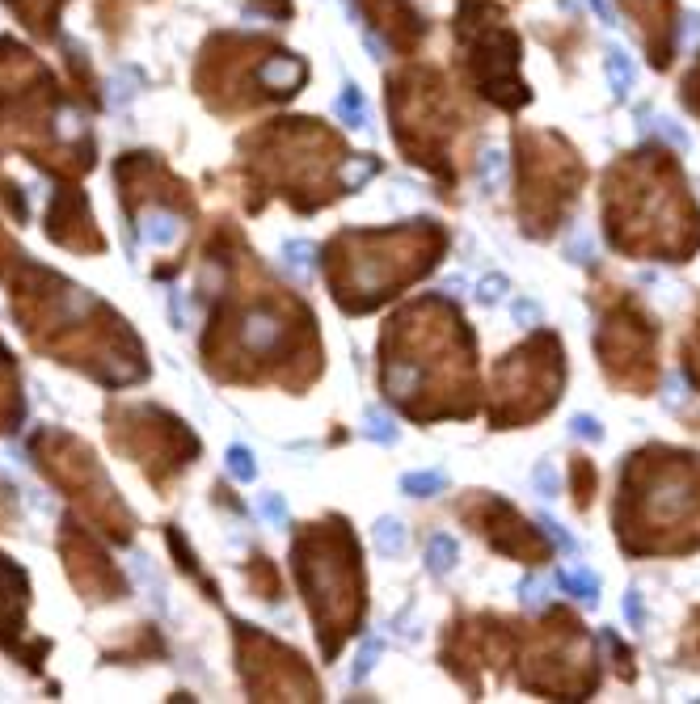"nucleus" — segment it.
Wrapping results in <instances>:
<instances>
[{"instance_id":"1a4fd4ad","label":"nucleus","mask_w":700,"mask_h":704,"mask_svg":"<svg viewBox=\"0 0 700 704\" xmlns=\"http://www.w3.org/2000/svg\"><path fill=\"white\" fill-rule=\"evenodd\" d=\"M477 295L485 300V304H498V300L507 295V274H485V279H481V291H477Z\"/></svg>"},{"instance_id":"39448f33","label":"nucleus","mask_w":700,"mask_h":704,"mask_svg":"<svg viewBox=\"0 0 700 704\" xmlns=\"http://www.w3.org/2000/svg\"><path fill=\"white\" fill-rule=\"evenodd\" d=\"M338 114H342V118H346L350 127H363V97H359V89H354V85H350L346 93L338 97Z\"/></svg>"},{"instance_id":"20e7f679","label":"nucleus","mask_w":700,"mask_h":704,"mask_svg":"<svg viewBox=\"0 0 700 704\" xmlns=\"http://www.w3.org/2000/svg\"><path fill=\"white\" fill-rule=\"evenodd\" d=\"M607 77H612V85H616V93H629V85H633V64H629L624 51H612V55H607Z\"/></svg>"},{"instance_id":"ddd939ff","label":"nucleus","mask_w":700,"mask_h":704,"mask_svg":"<svg viewBox=\"0 0 700 704\" xmlns=\"http://www.w3.org/2000/svg\"><path fill=\"white\" fill-rule=\"evenodd\" d=\"M376 654H380V641H367L363 650H359V658H354V679H363L376 667Z\"/></svg>"},{"instance_id":"6ab92c4d","label":"nucleus","mask_w":700,"mask_h":704,"mask_svg":"<svg viewBox=\"0 0 700 704\" xmlns=\"http://www.w3.org/2000/svg\"><path fill=\"white\" fill-rule=\"evenodd\" d=\"M481 174H485V177L502 174V152H485V160H481Z\"/></svg>"},{"instance_id":"7ed1b4c3","label":"nucleus","mask_w":700,"mask_h":704,"mask_svg":"<svg viewBox=\"0 0 700 704\" xmlns=\"http://www.w3.org/2000/svg\"><path fill=\"white\" fill-rule=\"evenodd\" d=\"M401 490L414 498H430L444 490V473H410V477H401Z\"/></svg>"},{"instance_id":"f257e3e1","label":"nucleus","mask_w":700,"mask_h":704,"mask_svg":"<svg viewBox=\"0 0 700 704\" xmlns=\"http://www.w3.org/2000/svg\"><path fill=\"white\" fill-rule=\"evenodd\" d=\"M558 587L574 599H587V603H599V578L590 570H561L558 574Z\"/></svg>"},{"instance_id":"9d476101","label":"nucleus","mask_w":700,"mask_h":704,"mask_svg":"<svg viewBox=\"0 0 700 704\" xmlns=\"http://www.w3.org/2000/svg\"><path fill=\"white\" fill-rule=\"evenodd\" d=\"M532 481H536V490H541V498H553V494H558V473H553V465H549V460H544V465H536Z\"/></svg>"},{"instance_id":"6e6552de","label":"nucleus","mask_w":700,"mask_h":704,"mask_svg":"<svg viewBox=\"0 0 700 704\" xmlns=\"http://www.w3.org/2000/svg\"><path fill=\"white\" fill-rule=\"evenodd\" d=\"M308 254H313V249H308L304 240H287V245H283L287 266H291V271H296V274H304V271H308Z\"/></svg>"},{"instance_id":"423d86ee","label":"nucleus","mask_w":700,"mask_h":704,"mask_svg":"<svg viewBox=\"0 0 700 704\" xmlns=\"http://www.w3.org/2000/svg\"><path fill=\"white\" fill-rule=\"evenodd\" d=\"M376 545H380L384 553H401V548H405V528H401L397 519H384L380 528H376Z\"/></svg>"},{"instance_id":"9b49d317","label":"nucleus","mask_w":700,"mask_h":704,"mask_svg":"<svg viewBox=\"0 0 700 704\" xmlns=\"http://www.w3.org/2000/svg\"><path fill=\"white\" fill-rule=\"evenodd\" d=\"M570 431L578 434V439H590V443H599V439H604V426H599V422H595V417H587V414H578L570 422Z\"/></svg>"},{"instance_id":"f03ea898","label":"nucleus","mask_w":700,"mask_h":704,"mask_svg":"<svg viewBox=\"0 0 700 704\" xmlns=\"http://www.w3.org/2000/svg\"><path fill=\"white\" fill-rule=\"evenodd\" d=\"M427 565H430V574H447L456 565V540L452 536H435L427 548Z\"/></svg>"},{"instance_id":"a211bd4d","label":"nucleus","mask_w":700,"mask_h":704,"mask_svg":"<svg viewBox=\"0 0 700 704\" xmlns=\"http://www.w3.org/2000/svg\"><path fill=\"white\" fill-rule=\"evenodd\" d=\"M519 599H524V603H544L541 582H536V578H524V582H519Z\"/></svg>"},{"instance_id":"0eeeda50","label":"nucleus","mask_w":700,"mask_h":704,"mask_svg":"<svg viewBox=\"0 0 700 704\" xmlns=\"http://www.w3.org/2000/svg\"><path fill=\"white\" fill-rule=\"evenodd\" d=\"M228 473L237 481H254L257 465H254V451H245V448H228Z\"/></svg>"},{"instance_id":"4468645a","label":"nucleus","mask_w":700,"mask_h":704,"mask_svg":"<svg viewBox=\"0 0 700 704\" xmlns=\"http://www.w3.org/2000/svg\"><path fill=\"white\" fill-rule=\"evenodd\" d=\"M510 312H515V320H519V325H536V320H541V308L532 304V300H515V304H510Z\"/></svg>"},{"instance_id":"f3484780","label":"nucleus","mask_w":700,"mask_h":704,"mask_svg":"<svg viewBox=\"0 0 700 704\" xmlns=\"http://www.w3.org/2000/svg\"><path fill=\"white\" fill-rule=\"evenodd\" d=\"M367 422H371V439H384V443H393V439H397L393 422H380V414H367Z\"/></svg>"},{"instance_id":"2eb2a0df","label":"nucleus","mask_w":700,"mask_h":704,"mask_svg":"<svg viewBox=\"0 0 700 704\" xmlns=\"http://www.w3.org/2000/svg\"><path fill=\"white\" fill-rule=\"evenodd\" d=\"M262 514H266L271 523H283V514H287L283 498H279V494H266V498H262Z\"/></svg>"},{"instance_id":"f8f14e48","label":"nucleus","mask_w":700,"mask_h":704,"mask_svg":"<svg viewBox=\"0 0 700 704\" xmlns=\"http://www.w3.org/2000/svg\"><path fill=\"white\" fill-rule=\"evenodd\" d=\"M541 528L549 531V536H553V545H558L561 553H574V548H578V545H574V536H570V531L561 528V523H553V519H549V514H544V519H541Z\"/></svg>"},{"instance_id":"dca6fc26","label":"nucleus","mask_w":700,"mask_h":704,"mask_svg":"<svg viewBox=\"0 0 700 704\" xmlns=\"http://www.w3.org/2000/svg\"><path fill=\"white\" fill-rule=\"evenodd\" d=\"M624 616H629V625L633 628H641V620H646V616H641V595L637 591L624 595Z\"/></svg>"}]
</instances>
